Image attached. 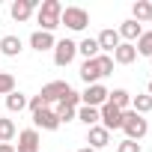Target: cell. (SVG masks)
I'll return each instance as SVG.
<instances>
[{
	"label": "cell",
	"mask_w": 152,
	"mask_h": 152,
	"mask_svg": "<svg viewBox=\"0 0 152 152\" xmlns=\"http://www.w3.org/2000/svg\"><path fill=\"white\" fill-rule=\"evenodd\" d=\"M60 15H63V3L60 0H42L36 9V24L42 33H54L60 27Z\"/></svg>",
	"instance_id": "obj_1"
},
{
	"label": "cell",
	"mask_w": 152,
	"mask_h": 152,
	"mask_svg": "<svg viewBox=\"0 0 152 152\" xmlns=\"http://www.w3.org/2000/svg\"><path fill=\"white\" fill-rule=\"evenodd\" d=\"M122 131H125L128 140H143L146 131H149V122H146L140 113H134V110L128 107V110H122Z\"/></svg>",
	"instance_id": "obj_2"
},
{
	"label": "cell",
	"mask_w": 152,
	"mask_h": 152,
	"mask_svg": "<svg viewBox=\"0 0 152 152\" xmlns=\"http://www.w3.org/2000/svg\"><path fill=\"white\" fill-rule=\"evenodd\" d=\"M60 24L75 30V33H81L90 27V12L81 9V6H63V15H60Z\"/></svg>",
	"instance_id": "obj_3"
},
{
	"label": "cell",
	"mask_w": 152,
	"mask_h": 152,
	"mask_svg": "<svg viewBox=\"0 0 152 152\" xmlns=\"http://www.w3.org/2000/svg\"><path fill=\"white\" fill-rule=\"evenodd\" d=\"M75 57H78V42H75V39H60L54 45V66L66 69Z\"/></svg>",
	"instance_id": "obj_4"
},
{
	"label": "cell",
	"mask_w": 152,
	"mask_h": 152,
	"mask_svg": "<svg viewBox=\"0 0 152 152\" xmlns=\"http://www.w3.org/2000/svg\"><path fill=\"white\" fill-rule=\"evenodd\" d=\"M107 87H102V84H93V87H87L84 93H81V104H87V107H102L104 102H107Z\"/></svg>",
	"instance_id": "obj_5"
},
{
	"label": "cell",
	"mask_w": 152,
	"mask_h": 152,
	"mask_svg": "<svg viewBox=\"0 0 152 152\" xmlns=\"http://www.w3.org/2000/svg\"><path fill=\"white\" fill-rule=\"evenodd\" d=\"M99 119H102L99 125H104L107 131H113V128H122V110H119V107H113V104H107V102L99 107Z\"/></svg>",
	"instance_id": "obj_6"
},
{
	"label": "cell",
	"mask_w": 152,
	"mask_h": 152,
	"mask_svg": "<svg viewBox=\"0 0 152 152\" xmlns=\"http://www.w3.org/2000/svg\"><path fill=\"white\" fill-rule=\"evenodd\" d=\"M66 93H69V84H66V81H51V84H45V87H42V93H39V96H42V99H45V104L51 107V104H57Z\"/></svg>",
	"instance_id": "obj_7"
},
{
	"label": "cell",
	"mask_w": 152,
	"mask_h": 152,
	"mask_svg": "<svg viewBox=\"0 0 152 152\" xmlns=\"http://www.w3.org/2000/svg\"><path fill=\"white\" fill-rule=\"evenodd\" d=\"M39 9V0H15V3L9 6V15L21 24V21H30V15Z\"/></svg>",
	"instance_id": "obj_8"
},
{
	"label": "cell",
	"mask_w": 152,
	"mask_h": 152,
	"mask_svg": "<svg viewBox=\"0 0 152 152\" xmlns=\"http://www.w3.org/2000/svg\"><path fill=\"white\" fill-rule=\"evenodd\" d=\"M33 125L36 128H45V131H57L63 122H60V116H57V110H51V107H45V110H39V113H33Z\"/></svg>",
	"instance_id": "obj_9"
},
{
	"label": "cell",
	"mask_w": 152,
	"mask_h": 152,
	"mask_svg": "<svg viewBox=\"0 0 152 152\" xmlns=\"http://www.w3.org/2000/svg\"><path fill=\"white\" fill-rule=\"evenodd\" d=\"M96 42H99V51H102V54H113L122 39H119V33H116L113 27H107V30H102V33L96 36Z\"/></svg>",
	"instance_id": "obj_10"
},
{
	"label": "cell",
	"mask_w": 152,
	"mask_h": 152,
	"mask_svg": "<svg viewBox=\"0 0 152 152\" xmlns=\"http://www.w3.org/2000/svg\"><path fill=\"white\" fill-rule=\"evenodd\" d=\"M87 146H93V149H104V146H110V131H107L104 125H93V128H87Z\"/></svg>",
	"instance_id": "obj_11"
},
{
	"label": "cell",
	"mask_w": 152,
	"mask_h": 152,
	"mask_svg": "<svg viewBox=\"0 0 152 152\" xmlns=\"http://www.w3.org/2000/svg\"><path fill=\"white\" fill-rule=\"evenodd\" d=\"M110 57H113L116 66H131V63L137 60V48H134L131 42H119V48H116Z\"/></svg>",
	"instance_id": "obj_12"
},
{
	"label": "cell",
	"mask_w": 152,
	"mask_h": 152,
	"mask_svg": "<svg viewBox=\"0 0 152 152\" xmlns=\"http://www.w3.org/2000/svg\"><path fill=\"white\" fill-rule=\"evenodd\" d=\"M15 152H39V131L36 128H27L18 134V146Z\"/></svg>",
	"instance_id": "obj_13"
},
{
	"label": "cell",
	"mask_w": 152,
	"mask_h": 152,
	"mask_svg": "<svg viewBox=\"0 0 152 152\" xmlns=\"http://www.w3.org/2000/svg\"><path fill=\"white\" fill-rule=\"evenodd\" d=\"M54 45H57L54 33H42V30H36V33L30 36V48H33V51H39V54H45V51H54Z\"/></svg>",
	"instance_id": "obj_14"
},
{
	"label": "cell",
	"mask_w": 152,
	"mask_h": 152,
	"mask_svg": "<svg viewBox=\"0 0 152 152\" xmlns=\"http://www.w3.org/2000/svg\"><path fill=\"white\" fill-rule=\"evenodd\" d=\"M78 75H81V81H84L87 87H93V84H99V81H102V72H99V63H96V60H84Z\"/></svg>",
	"instance_id": "obj_15"
},
{
	"label": "cell",
	"mask_w": 152,
	"mask_h": 152,
	"mask_svg": "<svg viewBox=\"0 0 152 152\" xmlns=\"http://www.w3.org/2000/svg\"><path fill=\"white\" fill-rule=\"evenodd\" d=\"M24 51V42L18 39V36H3V39H0V57H18Z\"/></svg>",
	"instance_id": "obj_16"
},
{
	"label": "cell",
	"mask_w": 152,
	"mask_h": 152,
	"mask_svg": "<svg viewBox=\"0 0 152 152\" xmlns=\"http://www.w3.org/2000/svg\"><path fill=\"white\" fill-rule=\"evenodd\" d=\"M116 33H119V39H125V42H131V45H134V42L140 39L143 27H140L134 18H128V21H122V24H119V30H116Z\"/></svg>",
	"instance_id": "obj_17"
},
{
	"label": "cell",
	"mask_w": 152,
	"mask_h": 152,
	"mask_svg": "<svg viewBox=\"0 0 152 152\" xmlns=\"http://www.w3.org/2000/svg\"><path fill=\"white\" fill-rule=\"evenodd\" d=\"M107 104H113L119 110H128L131 107V93L128 90H110L107 93Z\"/></svg>",
	"instance_id": "obj_18"
},
{
	"label": "cell",
	"mask_w": 152,
	"mask_h": 152,
	"mask_svg": "<svg viewBox=\"0 0 152 152\" xmlns=\"http://www.w3.org/2000/svg\"><path fill=\"white\" fill-rule=\"evenodd\" d=\"M131 18L140 24V21H149L152 18V3H149V0H137V3L131 6Z\"/></svg>",
	"instance_id": "obj_19"
},
{
	"label": "cell",
	"mask_w": 152,
	"mask_h": 152,
	"mask_svg": "<svg viewBox=\"0 0 152 152\" xmlns=\"http://www.w3.org/2000/svg\"><path fill=\"white\" fill-rule=\"evenodd\" d=\"M78 54H84V60H96L102 51H99V42L87 36V39H81V42H78Z\"/></svg>",
	"instance_id": "obj_20"
},
{
	"label": "cell",
	"mask_w": 152,
	"mask_h": 152,
	"mask_svg": "<svg viewBox=\"0 0 152 152\" xmlns=\"http://www.w3.org/2000/svg\"><path fill=\"white\" fill-rule=\"evenodd\" d=\"M24 107H27V96H24V93L15 90V93L6 96V110H9V113H21Z\"/></svg>",
	"instance_id": "obj_21"
},
{
	"label": "cell",
	"mask_w": 152,
	"mask_h": 152,
	"mask_svg": "<svg viewBox=\"0 0 152 152\" xmlns=\"http://www.w3.org/2000/svg\"><path fill=\"white\" fill-rule=\"evenodd\" d=\"M78 119L87 125V128H93V125H99L102 119H99V107H87V104H81L78 107Z\"/></svg>",
	"instance_id": "obj_22"
},
{
	"label": "cell",
	"mask_w": 152,
	"mask_h": 152,
	"mask_svg": "<svg viewBox=\"0 0 152 152\" xmlns=\"http://www.w3.org/2000/svg\"><path fill=\"white\" fill-rule=\"evenodd\" d=\"M131 110L140 113V116H146V113L152 110V96H149V93H143V96H131Z\"/></svg>",
	"instance_id": "obj_23"
},
{
	"label": "cell",
	"mask_w": 152,
	"mask_h": 152,
	"mask_svg": "<svg viewBox=\"0 0 152 152\" xmlns=\"http://www.w3.org/2000/svg\"><path fill=\"white\" fill-rule=\"evenodd\" d=\"M134 48H137V54L152 57V30H143V33H140V39L134 42Z\"/></svg>",
	"instance_id": "obj_24"
},
{
	"label": "cell",
	"mask_w": 152,
	"mask_h": 152,
	"mask_svg": "<svg viewBox=\"0 0 152 152\" xmlns=\"http://www.w3.org/2000/svg\"><path fill=\"white\" fill-rule=\"evenodd\" d=\"M15 134H18L15 122H12V119H6V116H0V143H9Z\"/></svg>",
	"instance_id": "obj_25"
},
{
	"label": "cell",
	"mask_w": 152,
	"mask_h": 152,
	"mask_svg": "<svg viewBox=\"0 0 152 152\" xmlns=\"http://www.w3.org/2000/svg\"><path fill=\"white\" fill-rule=\"evenodd\" d=\"M96 63H99V72H102V78L113 75V66H116V63H113V57H110V54H99V57H96Z\"/></svg>",
	"instance_id": "obj_26"
},
{
	"label": "cell",
	"mask_w": 152,
	"mask_h": 152,
	"mask_svg": "<svg viewBox=\"0 0 152 152\" xmlns=\"http://www.w3.org/2000/svg\"><path fill=\"white\" fill-rule=\"evenodd\" d=\"M9 93H15V75L0 72V96H9Z\"/></svg>",
	"instance_id": "obj_27"
},
{
	"label": "cell",
	"mask_w": 152,
	"mask_h": 152,
	"mask_svg": "<svg viewBox=\"0 0 152 152\" xmlns=\"http://www.w3.org/2000/svg\"><path fill=\"white\" fill-rule=\"evenodd\" d=\"M57 104H66V107H75V110H78V107H81V93L69 87V93H66V96H63Z\"/></svg>",
	"instance_id": "obj_28"
},
{
	"label": "cell",
	"mask_w": 152,
	"mask_h": 152,
	"mask_svg": "<svg viewBox=\"0 0 152 152\" xmlns=\"http://www.w3.org/2000/svg\"><path fill=\"white\" fill-rule=\"evenodd\" d=\"M54 110H57L60 122H72V119H78V110H75V107H66V104H57Z\"/></svg>",
	"instance_id": "obj_29"
},
{
	"label": "cell",
	"mask_w": 152,
	"mask_h": 152,
	"mask_svg": "<svg viewBox=\"0 0 152 152\" xmlns=\"http://www.w3.org/2000/svg\"><path fill=\"white\" fill-rule=\"evenodd\" d=\"M27 107H30V113H39V110H45L48 104H45L42 96H33V99H27Z\"/></svg>",
	"instance_id": "obj_30"
},
{
	"label": "cell",
	"mask_w": 152,
	"mask_h": 152,
	"mask_svg": "<svg viewBox=\"0 0 152 152\" xmlns=\"http://www.w3.org/2000/svg\"><path fill=\"white\" fill-rule=\"evenodd\" d=\"M116 152H140V143H137V140H128V137H125V140H122V143L116 146Z\"/></svg>",
	"instance_id": "obj_31"
},
{
	"label": "cell",
	"mask_w": 152,
	"mask_h": 152,
	"mask_svg": "<svg viewBox=\"0 0 152 152\" xmlns=\"http://www.w3.org/2000/svg\"><path fill=\"white\" fill-rule=\"evenodd\" d=\"M0 152H15V146L12 143H0Z\"/></svg>",
	"instance_id": "obj_32"
},
{
	"label": "cell",
	"mask_w": 152,
	"mask_h": 152,
	"mask_svg": "<svg viewBox=\"0 0 152 152\" xmlns=\"http://www.w3.org/2000/svg\"><path fill=\"white\" fill-rule=\"evenodd\" d=\"M78 152H99V149H93V146H81Z\"/></svg>",
	"instance_id": "obj_33"
},
{
	"label": "cell",
	"mask_w": 152,
	"mask_h": 152,
	"mask_svg": "<svg viewBox=\"0 0 152 152\" xmlns=\"http://www.w3.org/2000/svg\"><path fill=\"white\" fill-rule=\"evenodd\" d=\"M146 93H149V96H152V78H149V90H146Z\"/></svg>",
	"instance_id": "obj_34"
},
{
	"label": "cell",
	"mask_w": 152,
	"mask_h": 152,
	"mask_svg": "<svg viewBox=\"0 0 152 152\" xmlns=\"http://www.w3.org/2000/svg\"><path fill=\"white\" fill-rule=\"evenodd\" d=\"M149 66H152V57H149Z\"/></svg>",
	"instance_id": "obj_35"
},
{
	"label": "cell",
	"mask_w": 152,
	"mask_h": 152,
	"mask_svg": "<svg viewBox=\"0 0 152 152\" xmlns=\"http://www.w3.org/2000/svg\"><path fill=\"white\" fill-rule=\"evenodd\" d=\"M149 24H152V18H149Z\"/></svg>",
	"instance_id": "obj_36"
}]
</instances>
